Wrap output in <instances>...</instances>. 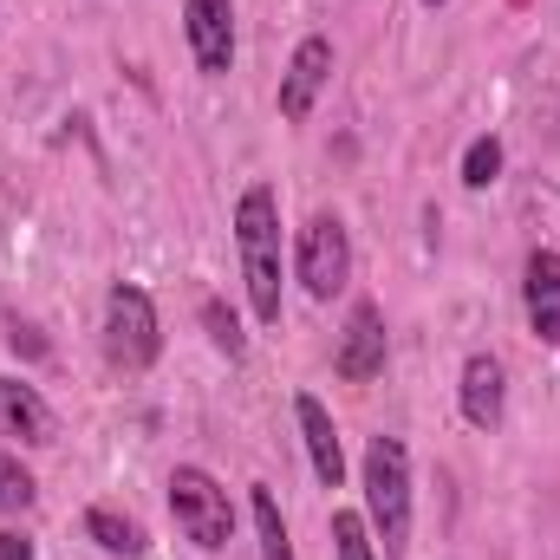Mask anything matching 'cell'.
<instances>
[{
  "label": "cell",
  "instance_id": "cell-1",
  "mask_svg": "<svg viewBox=\"0 0 560 560\" xmlns=\"http://www.w3.org/2000/svg\"><path fill=\"white\" fill-rule=\"evenodd\" d=\"M235 248H242V280H248L255 319L280 326V202L268 183L242 189V202H235Z\"/></svg>",
  "mask_w": 560,
  "mask_h": 560
},
{
  "label": "cell",
  "instance_id": "cell-2",
  "mask_svg": "<svg viewBox=\"0 0 560 560\" xmlns=\"http://www.w3.org/2000/svg\"><path fill=\"white\" fill-rule=\"evenodd\" d=\"M365 522H372L385 560L411 555V450L398 436L365 443Z\"/></svg>",
  "mask_w": 560,
  "mask_h": 560
},
{
  "label": "cell",
  "instance_id": "cell-3",
  "mask_svg": "<svg viewBox=\"0 0 560 560\" xmlns=\"http://www.w3.org/2000/svg\"><path fill=\"white\" fill-rule=\"evenodd\" d=\"M170 515H176V528H183L202 555L229 548V535H235V502H229V489H222L209 469H196V463H176V469H170Z\"/></svg>",
  "mask_w": 560,
  "mask_h": 560
},
{
  "label": "cell",
  "instance_id": "cell-4",
  "mask_svg": "<svg viewBox=\"0 0 560 560\" xmlns=\"http://www.w3.org/2000/svg\"><path fill=\"white\" fill-rule=\"evenodd\" d=\"M156 352H163V326H156L150 293L131 287V280H118V287L105 293V359H112L118 372H150Z\"/></svg>",
  "mask_w": 560,
  "mask_h": 560
},
{
  "label": "cell",
  "instance_id": "cell-5",
  "mask_svg": "<svg viewBox=\"0 0 560 560\" xmlns=\"http://www.w3.org/2000/svg\"><path fill=\"white\" fill-rule=\"evenodd\" d=\"M293 275H300V287H306L313 300L346 293V280H352V235H346V222H339L332 209H319V215L293 235Z\"/></svg>",
  "mask_w": 560,
  "mask_h": 560
},
{
  "label": "cell",
  "instance_id": "cell-6",
  "mask_svg": "<svg viewBox=\"0 0 560 560\" xmlns=\"http://www.w3.org/2000/svg\"><path fill=\"white\" fill-rule=\"evenodd\" d=\"M385 352H392V339H385V313H378V300H352L346 332H339V352H332V372H339L346 385H365V378L385 372Z\"/></svg>",
  "mask_w": 560,
  "mask_h": 560
},
{
  "label": "cell",
  "instance_id": "cell-7",
  "mask_svg": "<svg viewBox=\"0 0 560 560\" xmlns=\"http://www.w3.org/2000/svg\"><path fill=\"white\" fill-rule=\"evenodd\" d=\"M183 39L196 52V72L222 79L235 66V0H183Z\"/></svg>",
  "mask_w": 560,
  "mask_h": 560
},
{
  "label": "cell",
  "instance_id": "cell-8",
  "mask_svg": "<svg viewBox=\"0 0 560 560\" xmlns=\"http://www.w3.org/2000/svg\"><path fill=\"white\" fill-rule=\"evenodd\" d=\"M326 85H332V39L313 33V39H300L293 59H287V79H280V118H287V125H306Z\"/></svg>",
  "mask_w": 560,
  "mask_h": 560
},
{
  "label": "cell",
  "instance_id": "cell-9",
  "mask_svg": "<svg viewBox=\"0 0 560 560\" xmlns=\"http://www.w3.org/2000/svg\"><path fill=\"white\" fill-rule=\"evenodd\" d=\"M522 313L541 346H560V248H535L522 268Z\"/></svg>",
  "mask_w": 560,
  "mask_h": 560
},
{
  "label": "cell",
  "instance_id": "cell-10",
  "mask_svg": "<svg viewBox=\"0 0 560 560\" xmlns=\"http://www.w3.org/2000/svg\"><path fill=\"white\" fill-rule=\"evenodd\" d=\"M502 405H509V372H502L495 352H476L463 365V418L476 423V430H495L502 423Z\"/></svg>",
  "mask_w": 560,
  "mask_h": 560
},
{
  "label": "cell",
  "instance_id": "cell-11",
  "mask_svg": "<svg viewBox=\"0 0 560 560\" xmlns=\"http://www.w3.org/2000/svg\"><path fill=\"white\" fill-rule=\"evenodd\" d=\"M293 418H300V436H306L313 476H319L326 489H339V482H346V450H339V430L326 418V405H319L313 392H300V398H293Z\"/></svg>",
  "mask_w": 560,
  "mask_h": 560
},
{
  "label": "cell",
  "instance_id": "cell-12",
  "mask_svg": "<svg viewBox=\"0 0 560 560\" xmlns=\"http://www.w3.org/2000/svg\"><path fill=\"white\" fill-rule=\"evenodd\" d=\"M0 436H20V443H52V411L33 385L20 378H0Z\"/></svg>",
  "mask_w": 560,
  "mask_h": 560
},
{
  "label": "cell",
  "instance_id": "cell-13",
  "mask_svg": "<svg viewBox=\"0 0 560 560\" xmlns=\"http://www.w3.org/2000/svg\"><path fill=\"white\" fill-rule=\"evenodd\" d=\"M85 535H92L105 555H125V560L143 555V528L131 515H118V509H85Z\"/></svg>",
  "mask_w": 560,
  "mask_h": 560
},
{
  "label": "cell",
  "instance_id": "cell-14",
  "mask_svg": "<svg viewBox=\"0 0 560 560\" xmlns=\"http://www.w3.org/2000/svg\"><path fill=\"white\" fill-rule=\"evenodd\" d=\"M248 509H255V535H261V560H293V541H287V522H280V502H275V489H268V482H255Z\"/></svg>",
  "mask_w": 560,
  "mask_h": 560
},
{
  "label": "cell",
  "instance_id": "cell-15",
  "mask_svg": "<svg viewBox=\"0 0 560 560\" xmlns=\"http://www.w3.org/2000/svg\"><path fill=\"white\" fill-rule=\"evenodd\" d=\"M332 548H339V560H378L372 522H365V515H352V509H332Z\"/></svg>",
  "mask_w": 560,
  "mask_h": 560
},
{
  "label": "cell",
  "instance_id": "cell-16",
  "mask_svg": "<svg viewBox=\"0 0 560 560\" xmlns=\"http://www.w3.org/2000/svg\"><path fill=\"white\" fill-rule=\"evenodd\" d=\"M202 326H209V339H215L229 359H248V332H242V319H235L222 300H202Z\"/></svg>",
  "mask_w": 560,
  "mask_h": 560
},
{
  "label": "cell",
  "instance_id": "cell-17",
  "mask_svg": "<svg viewBox=\"0 0 560 560\" xmlns=\"http://www.w3.org/2000/svg\"><path fill=\"white\" fill-rule=\"evenodd\" d=\"M33 495H39V482L20 469V456H7V450H0V515H20V509H33Z\"/></svg>",
  "mask_w": 560,
  "mask_h": 560
},
{
  "label": "cell",
  "instance_id": "cell-18",
  "mask_svg": "<svg viewBox=\"0 0 560 560\" xmlns=\"http://www.w3.org/2000/svg\"><path fill=\"white\" fill-rule=\"evenodd\" d=\"M495 176H502V143L476 138L469 150H463V183H469V189H489Z\"/></svg>",
  "mask_w": 560,
  "mask_h": 560
},
{
  "label": "cell",
  "instance_id": "cell-19",
  "mask_svg": "<svg viewBox=\"0 0 560 560\" xmlns=\"http://www.w3.org/2000/svg\"><path fill=\"white\" fill-rule=\"evenodd\" d=\"M0 560H33V541L13 535V528H0Z\"/></svg>",
  "mask_w": 560,
  "mask_h": 560
},
{
  "label": "cell",
  "instance_id": "cell-20",
  "mask_svg": "<svg viewBox=\"0 0 560 560\" xmlns=\"http://www.w3.org/2000/svg\"><path fill=\"white\" fill-rule=\"evenodd\" d=\"M423 7H443V0H423Z\"/></svg>",
  "mask_w": 560,
  "mask_h": 560
}]
</instances>
